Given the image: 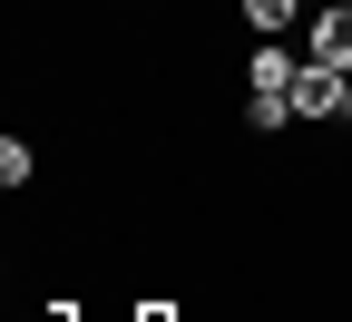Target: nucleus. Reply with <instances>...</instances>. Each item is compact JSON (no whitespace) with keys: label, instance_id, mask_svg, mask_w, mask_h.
Listing matches in <instances>:
<instances>
[{"label":"nucleus","instance_id":"obj_1","mask_svg":"<svg viewBox=\"0 0 352 322\" xmlns=\"http://www.w3.org/2000/svg\"><path fill=\"white\" fill-rule=\"evenodd\" d=\"M294 117H303V127H333V117H352V69L303 59V78H294Z\"/></svg>","mask_w":352,"mask_h":322},{"label":"nucleus","instance_id":"obj_3","mask_svg":"<svg viewBox=\"0 0 352 322\" xmlns=\"http://www.w3.org/2000/svg\"><path fill=\"white\" fill-rule=\"evenodd\" d=\"M235 10L254 20V39H284V30L303 20V0H235Z\"/></svg>","mask_w":352,"mask_h":322},{"label":"nucleus","instance_id":"obj_5","mask_svg":"<svg viewBox=\"0 0 352 322\" xmlns=\"http://www.w3.org/2000/svg\"><path fill=\"white\" fill-rule=\"evenodd\" d=\"M147 322H166V312H147Z\"/></svg>","mask_w":352,"mask_h":322},{"label":"nucleus","instance_id":"obj_2","mask_svg":"<svg viewBox=\"0 0 352 322\" xmlns=\"http://www.w3.org/2000/svg\"><path fill=\"white\" fill-rule=\"evenodd\" d=\"M303 59H323V69H352V0H323L314 20H303Z\"/></svg>","mask_w":352,"mask_h":322},{"label":"nucleus","instance_id":"obj_4","mask_svg":"<svg viewBox=\"0 0 352 322\" xmlns=\"http://www.w3.org/2000/svg\"><path fill=\"white\" fill-rule=\"evenodd\" d=\"M30 176H39V157L20 147V137H0V186H10V196H20V186H30Z\"/></svg>","mask_w":352,"mask_h":322}]
</instances>
